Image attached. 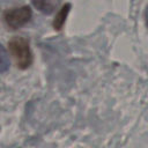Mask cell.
Returning a JSON list of instances; mask_svg holds the SVG:
<instances>
[{
  "instance_id": "obj_1",
  "label": "cell",
  "mask_w": 148,
  "mask_h": 148,
  "mask_svg": "<svg viewBox=\"0 0 148 148\" xmlns=\"http://www.w3.org/2000/svg\"><path fill=\"white\" fill-rule=\"evenodd\" d=\"M8 46H9V51H10L12 56L14 57L15 62L18 68L25 69L31 65L32 53L30 50L29 42L25 38L20 37V36L13 37L9 40Z\"/></svg>"
},
{
  "instance_id": "obj_2",
  "label": "cell",
  "mask_w": 148,
  "mask_h": 148,
  "mask_svg": "<svg viewBox=\"0 0 148 148\" xmlns=\"http://www.w3.org/2000/svg\"><path fill=\"white\" fill-rule=\"evenodd\" d=\"M31 9L29 6H21L16 8H10L3 13L5 23L12 29H18L31 18Z\"/></svg>"
},
{
  "instance_id": "obj_3",
  "label": "cell",
  "mask_w": 148,
  "mask_h": 148,
  "mask_svg": "<svg viewBox=\"0 0 148 148\" xmlns=\"http://www.w3.org/2000/svg\"><path fill=\"white\" fill-rule=\"evenodd\" d=\"M69 9H71V5H69V3H65V5L61 7V9H60V12L58 13V15L56 16L54 22H53V27H54L57 30H59V29L62 28V25H64V23H65V20H66V17H67V14H68Z\"/></svg>"
},
{
  "instance_id": "obj_4",
  "label": "cell",
  "mask_w": 148,
  "mask_h": 148,
  "mask_svg": "<svg viewBox=\"0 0 148 148\" xmlns=\"http://www.w3.org/2000/svg\"><path fill=\"white\" fill-rule=\"evenodd\" d=\"M32 5L38 10H40L45 14H50L58 6V2L57 1H49V0H40V1H34Z\"/></svg>"
},
{
  "instance_id": "obj_5",
  "label": "cell",
  "mask_w": 148,
  "mask_h": 148,
  "mask_svg": "<svg viewBox=\"0 0 148 148\" xmlns=\"http://www.w3.org/2000/svg\"><path fill=\"white\" fill-rule=\"evenodd\" d=\"M8 67H9V58L7 56L5 47L0 44V73L7 71Z\"/></svg>"
},
{
  "instance_id": "obj_6",
  "label": "cell",
  "mask_w": 148,
  "mask_h": 148,
  "mask_svg": "<svg viewBox=\"0 0 148 148\" xmlns=\"http://www.w3.org/2000/svg\"><path fill=\"white\" fill-rule=\"evenodd\" d=\"M145 18H146V24L148 27V6L146 7V10H145Z\"/></svg>"
}]
</instances>
